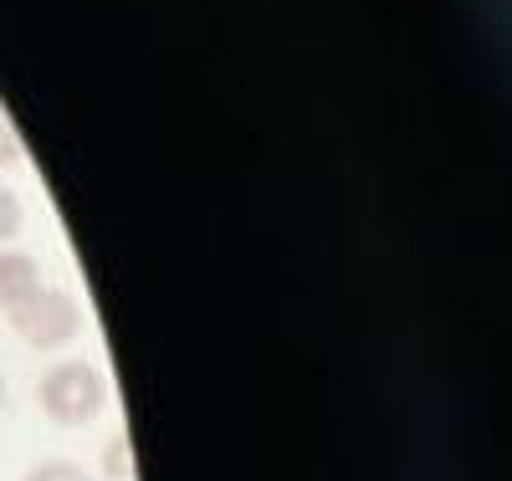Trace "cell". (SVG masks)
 <instances>
[{"label": "cell", "instance_id": "1", "mask_svg": "<svg viewBox=\"0 0 512 481\" xmlns=\"http://www.w3.org/2000/svg\"><path fill=\"white\" fill-rule=\"evenodd\" d=\"M36 395H41V410H47L57 425H88L108 405V379L88 359H62V364H52L47 374H41Z\"/></svg>", "mask_w": 512, "mask_h": 481}, {"label": "cell", "instance_id": "2", "mask_svg": "<svg viewBox=\"0 0 512 481\" xmlns=\"http://www.w3.org/2000/svg\"><path fill=\"white\" fill-rule=\"evenodd\" d=\"M6 323H11L31 348H57V343H67V338L82 328V308H77L72 292L41 282V287H31L21 302H11Z\"/></svg>", "mask_w": 512, "mask_h": 481}, {"label": "cell", "instance_id": "3", "mask_svg": "<svg viewBox=\"0 0 512 481\" xmlns=\"http://www.w3.org/2000/svg\"><path fill=\"white\" fill-rule=\"evenodd\" d=\"M31 287H41L36 256H26V251H0V313H6L11 302H21Z\"/></svg>", "mask_w": 512, "mask_h": 481}, {"label": "cell", "instance_id": "4", "mask_svg": "<svg viewBox=\"0 0 512 481\" xmlns=\"http://www.w3.org/2000/svg\"><path fill=\"white\" fill-rule=\"evenodd\" d=\"M26 481H93L88 466H77V461H41L26 471Z\"/></svg>", "mask_w": 512, "mask_h": 481}, {"label": "cell", "instance_id": "5", "mask_svg": "<svg viewBox=\"0 0 512 481\" xmlns=\"http://www.w3.org/2000/svg\"><path fill=\"white\" fill-rule=\"evenodd\" d=\"M21 231V200L11 190H0V241Z\"/></svg>", "mask_w": 512, "mask_h": 481}, {"label": "cell", "instance_id": "6", "mask_svg": "<svg viewBox=\"0 0 512 481\" xmlns=\"http://www.w3.org/2000/svg\"><path fill=\"white\" fill-rule=\"evenodd\" d=\"M0 164H21V139H16V128H11L6 113H0Z\"/></svg>", "mask_w": 512, "mask_h": 481}, {"label": "cell", "instance_id": "7", "mask_svg": "<svg viewBox=\"0 0 512 481\" xmlns=\"http://www.w3.org/2000/svg\"><path fill=\"white\" fill-rule=\"evenodd\" d=\"M0 405H6V374H0Z\"/></svg>", "mask_w": 512, "mask_h": 481}]
</instances>
